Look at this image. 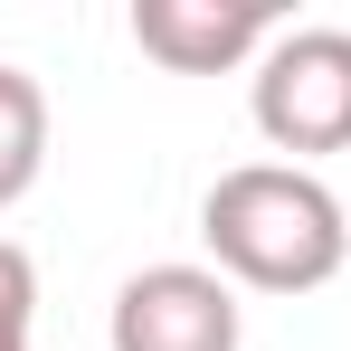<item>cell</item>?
<instances>
[{
  "mask_svg": "<svg viewBox=\"0 0 351 351\" xmlns=\"http://www.w3.org/2000/svg\"><path fill=\"white\" fill-rule=\"evenodd\" d=\"M199 237H209V266L247 294H313L351 256L342 199L304 162H237V171H219L209 199H199Z\"/></svg>",
  "mask_w": 351,
  "mask_h": 351,
  "instance_id": "obj_1",
  "label": "cell"
},
{
  "mask_svg": "<svg viewBox=\"0 0 351 351\" xmlns=\"http://www.w3.org/2000/svg\"><path fill=\"white\" fill-rule=\"evenodd\" d=\"M247 114L276 152H351V29H285L247 76Z\"/></svg>",
  "mask_w": 351,
  "mask_h": 351,
  "instance_id": "obj_2",
  "label": "cell"
},
{
  "mask_svg": "<svg viewBox=\"0 0 351 351\" xmlns=\"http://www.w3.org/2000/svg\"><path fill=\"white\" fill-rule=\"evenodd\" d=\"M105 342L114 351H237L247 342V313H237V285L219 266H143L114 285V313H105Z\"/></svg>",
  "mask_w": 351,
  "mask_h": 351,
  "instance_id": "obj_3",
  "label": "cell"
},
{
  "mask_svg": "<svg viewBox=\"0 0 351 351\" xmlns=\"http://www.w3.org/2000/svg\"><path fill=\"white\" fill-rule=\"evenodd\" d=\"M285 38L276 0H133V48L171 76H228Z\"/></svg>",
  "mask_w": 351,
  "mask_h": 351,
  "instance_id": "obj_4",
  "label": "cell"
},
{
  "mask_svg": "<svg viewBox=\"0 0 351 351\" xmlns=\"http://www.w3.org/2000/svg\"><path fill=\"white\" fill-rule=\"evenodd\" d=\"M38 171H48V86L0 58V209L29 199Z\"/></svg>",
  "mask_w": 351,
  "mask_h": 351,
  "instance_id": "obj_5",
  "label": "cell"
},
{
  "mask_svg": "<svg viewBox=\"0 0 351 351\" xmlns=\"http://www.w3.org/2000/svg\"><path fill=\"white\" fill-rule=\"evenodd\" d=\"M29 332H38V266L29 247L0 237V351H29Z\"/></svg>",
  "mask_w": 351,
  "mask_h": 351,
  "instance_id": "obj_6",
  "label": "cell"
}]
</instances>
